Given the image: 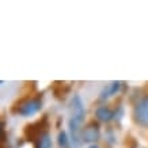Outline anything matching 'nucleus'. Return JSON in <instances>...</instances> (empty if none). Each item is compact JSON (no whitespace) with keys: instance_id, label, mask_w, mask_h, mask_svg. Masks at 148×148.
Returning a JSON list of instances; mask_svg holds the SVG:
<instances>
[{"instance_id":"2","label":"nucleus","mask_w":148,"mask_h":148,"mask_svg":"<svg viewBox=\"0 0 148 148\" xmlns=\"http://www.w3.org/2000/svg\"><path fill=\"white\" fill-rule=\"evenodd\" d=\"M133 120L136 124L148 128V97L137 102L133 109Z\"/></svg>"},{"instance_id":"6","label":"nucleus","mask_w":148,"mask_h":148,"mask_svg":"<svg viewBox=\"0 0 148 148\" xmlns=\"http://www.w3.org/2000/svg\"><path fill=\"white\" fill-rule=\"evenodd\" d=\"M95 116L98 118V121L102 122H110L114 118V112H113L110 108L108 106H99L97 110H95Z\"/></svg>"},{"instance_id":"7","label":"nucleus","mask_w":148,"mask_h":148,"mask_svg":"<svg viewBox=\"0 0 148 148\" xmlns=\"http://www.w3.org/2000/svg\"><path fill=\"white\" fill-rule=\"evenodd\" d=\"M36 148H52V139L48 132H45L38 139V141L36 143Z\"/></svg>"},{"instance_id":"5","label":"nucleus","mask_w":148,"mask_h":148,"mask_svg":"<svg viewBox=\"0 0 148 148\" xmlns=\"http://www.w3.org/2000/svg\"><path fill=\"white\" fill-rule=\"evenodd\" d=\"M121 87H122V83L118 80H114V82H112V83H109L106 87L102 88L101 94H99V99L105 101V99H108V98H110V97H113V95H116L118 91L121 90Z\"/></svg>"},{"instance_id":"4","label":"nucleus","mask_w":148,"mask_h":148,"mask_svg":"<svg viewBox=\"0 0 148 148\" xmlns=\"http://www.w3.org/2000/svg\"><path fill=\"white\" fill-rule=\"evenodd\" d=\"M99 136H101V132H99V125L97 122H90V124L83 129V132H82L83 143L94 144L95 141L99 139Z\"/></svg>"},{"instance_id":"9","label":"nucleus","mask_w":148,"mask_h":148,"mask_svg":"<svg viewBox=\"0 0 148 148\" xmlns=\"http://www.w3.org/2000/svg\"><path fill=\"white\" fill-rule=\"evenodd\" d=\"M88 148H98V145H95V144H91Z\"/></svg>"},{"instance_id":"8","label":"nucleus","mask_w":148,"mask_h":148,"mask_svg":"<svg viewBox=\"0 0 148 148\" xmlns=\"http://www.w3.org/2000/svg\"><path fill=\"white\" fill-rule=\"evenodd\" d=\"M57 144L60 148H71V140L65 130H61L57 136Z\"/></svg>"},{"instance_id":"1","label":"nucleus","mask_w":148,"mask_h":148,"mask_svg":"<svg viewBox=\"0 0 148 148\" xmlns=\"http://www.w3.org/2000/svg\"><path fill=\"white\" fill-rule=\"evenodd\" d=\"M41 108H42V103L40 98H30L19 103L16 113L23 117H32L40 112Z\"/></svg>"},{"instance_id":"3","label":"nucleus","mask_w":148,"mask_h":148,"mask_svg":"<svg viewBox=\"0 0 148 148\" xmlns=\"http://www.w3.org/2000/svg\"><path fill=\"white\" fill-rule=\"evenodd\" d=\"M84 116H86L84 103H83V101H82V98L79 95H73L71 102V118L69 120H73V121L83 124Z\"/></svg>"}]
</instances>
